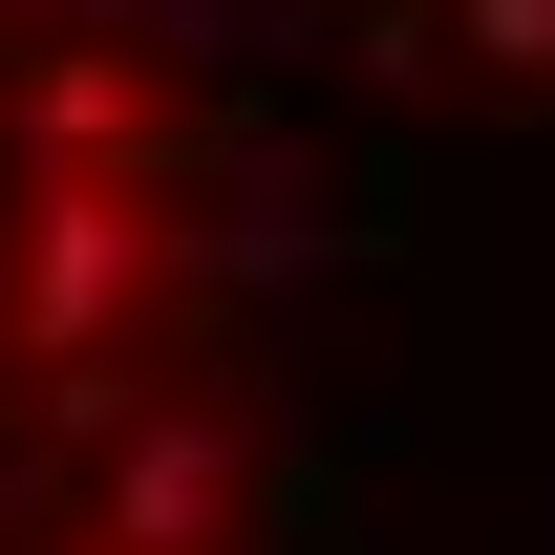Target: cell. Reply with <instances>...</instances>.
Listing matches in <instances>:
<instances>
[{
    "label": "cell",
    "mask_w": 555,
    "mask_h": 555,
    "mask_svg": "<svg viewBox=\"0 0 555 555\" xmlns=\"http://www.w3.org/2000/svg\"><path fill=\"white\" fill-rule=\"evenodd\" d=\"M150 278H171V235H150L129 171H43V193H22V257H0V343L86 385V363L129 343V299H150ZM86 406H107V385H86Z\"/></svg>",
    "instance_id": "cell-1"
},
{
    "label": "cell",
    "mask_w": 555,
    "mask_h": 555,
    "mask_svg": "<svg viewBox=\"0 0 555 555\" xmlns=\"http://www.w3.org/2000/svg\"><path fill=\"white\" fill-rule=\"evenodd\" d=\"M235 406H129L107 427V555H214L235 534Z\"/></svg>",
    "instance_id": "cell-2"
},
{
    "label": "cell",
    "mask_w": 555,
    "mask_h": 555,
    "mask_svg": "<svg viewBox=\"0 0 555 555\" xmlns=\"http://www.w3.org/2000/svg\"><path fill=\"white\" fill-rule=\"evenodd\" d=\"M470 43H491L513 86H555V0H470Z\"/></svg>",
    "instance_id": "cell-3"
}]
</instances>
